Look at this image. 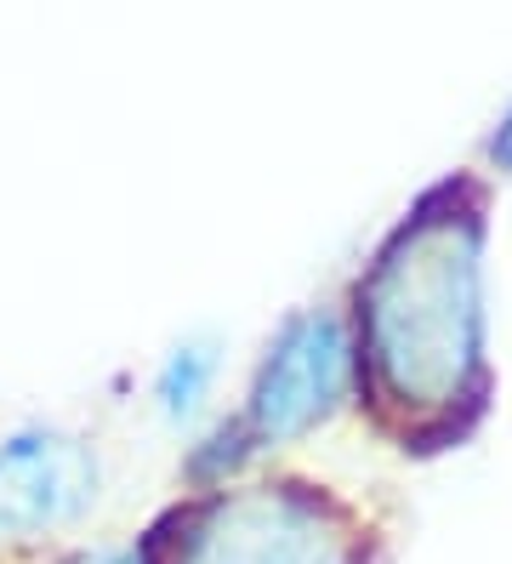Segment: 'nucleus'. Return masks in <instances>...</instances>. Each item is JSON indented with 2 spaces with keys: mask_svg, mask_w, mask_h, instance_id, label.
<instances>
[{
  "mask_svg": "<svg viewBox=\"0 0 512 564\" xmlns=\"http://www.w3.org/2000/svg\"><path fill=\"white\" fill-rule=\"evenodd\" d=\"M341 382H348V337H341V325L330 314H302L262 365L251 427L268 445L302 434L319 416H330V405L341 400Z\"/></svg>",
  "mask_w": 512,
  "mask_h": 564,
  "instance_id": "2",
  "label": "nucleus"
},
{
  "mask_svg": "<svg viewBox=\"0 0 512 564\" xmlns=\"http://www.w3.org/2000/svg\"><path fill=\"white\" fill-rule=\"evenodd\" d=\"M490 154H495V165H506V172H512V115H506V126L495 131V143H490Z\"/></svg>",
  "mask_w": 512,
  "mask_h": 564,
  "instance_id": "5",
  "label": "nucleus"
},
{
  "mask_svg": "<svg viewBox=\"0 0 512 564\" xmlns=\"http://www.w3.org/2000/svg\"><path fill=\"white\" fill-rule=\"evenodd\" d=\"M205 377H211V354L205 348H183L177 359L165 365V382H160V400L171 416H188L205 393Z\"/></svg>",
  "mask_w": 512,
  "mask_h": 564,
  "instance_id": "4",
  "label": "nucleus"
},
{
  "mask_svg": "<svg viewBox=\"0 0 512 564\" xmlns=\"http://www.w3.org/2000/svg\"><path fill=\"white\" fill-rule=\"evenodd\" d=\"M97 490V462L80 440L23 434L0 451V530H41L75 519Z\"/></svg>",
  "mask_w": 512,
  "mask_h": 564,
  "instance_id": "3",
  "label": "nucleus"
},
{
  "mask_svg": "<svg viewBox=\"0 0 512 564\" xmlns=\"http://www.w3.org/2000/svg\"><path fill=\"white\" fill-rule=\"evenodd\" d=\"M370 365L393 405H444L478 365V235L422 212L388 246L370 291Z\"/></svg>",
  "mask_w": 512,
  "mask_h": 564,
  "instance_id": "1",
  "label": "nucleus"
},
{
  "mask_svg": "<svg viewBox=\"0 0 512 564\" xmlns=\"http://www.w3.org/2000/svg\"><path fill=\"white\" fill-rule=\"evenodd\" d=\"M97 564H137V553H115V558H97Z\"/></svg>",
  "mask_w": 512,
  "mask_h": 564,
  "instance_id": "6",
  "label": "nucleus"
}]
</instances>
